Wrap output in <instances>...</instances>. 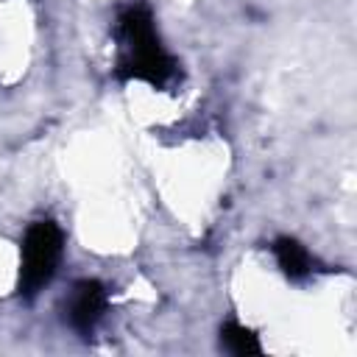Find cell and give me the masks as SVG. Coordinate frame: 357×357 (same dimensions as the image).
<instances>
[{"mask_svg": "<svg viewBox=\"0 0 357 357\" xmlns=\"http://www.w3.org/2000/svg\"><path fill=\"white\" fill-rule=\"evenodd\" d=\"M117 33L123 42V56L114 70L117 78L165 86L176 75V61L159 45L153 17L145 6H128L117 20Z\"/></svg>", "mask_w": 357, "mask_h": 357, "instance_id": "6da1fadb", "label": "cell"}, {"mask_svg": "<svg viewBox=\"0 0 357 357\" xmlns=\"http://www.w3.org/2000/svg\"><path fill=\"white\" fill-rule=\"evenodd\" d=\"M64 254V234L53 220H36L28 226L20 248V282L22 298H33L56 273Z\"/></svg>", "mask_w": 357, "mask_h": 357, "instance_id": "7a4b0ae2", "label": "cell"}, {"mask_svg": "<svg viewBox=\"0 0 357 357\" xmlns=\"http://www.w3.org/2000/svg\"><path fill=\"white\" fill-rule=\"evenodd\" d=\"M109 304V293L98 279H81L75 282L70 301H67V321L75 332L92 335V329L100 324Z\"/></svg>", "mask_w": 357, "mask_h": 357, "instance_id": "3957f363", "label": "cell"}, {"mask_svg": "<svg viewBox=\"0 0 357 357\" xmlns=\"http://www.w3.org/2000/svg\"><path fill=\"white\" fill-rule=\"evenodd\" d=\"M271 248H273L276 265L282 268V273L287 279H304V276H310L312 259H310L307 248L298 240H293V237H276Z\"/></svg>", "mask_w": 357, "mask_h": 357, "instance_id": "277c9868", "label": "cell"}, {"mask_svg": "<svg viewBox=\"0 0 357 357\" xmlns=\"http://www.w3.org/2000/svg\"><path fill=\"white\" fill-rule=\"evenodd\" d=\"M220 346L229 354H237V357H251V354L262 351V343L254 335V329H248L237 321H229V324L220 326Z\"/></svg>", "mask_w": 357, "mask_h": 357, "instance_id": "5b68a950", "label": "cell"}]
</instances>
